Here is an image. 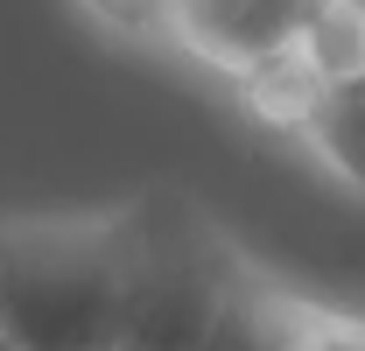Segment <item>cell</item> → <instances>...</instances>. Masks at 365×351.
Segmentation results:
<instances>
[{"label": "cell", "instance_id": "obj_8", "mask_svg": "<svg viewBox=\"0 0 365 351\" xmlns=\"http://www.w3.org/2000/svg\"><path fill=\"white\" fill-rule=\"evenodd\" d=\"M91 21H106L113 36H169L176 0H85Z\"/></svg>", "mask_w": 365, "mask_h": 351}, {"label": "cell", "instance_id": "obj_7", "mask_svg": "<svg viewBox=\"0 0 365 351\" xmlns=\"http://www.w3.org/2000/svg\"><path fill=\"white\" fill-rule=\"evenodd\" d=\"M309 56L330 85H351L365 78V0H330L309 29Z\"/></svg>", "mask_w": 365, "mask_h": 351}, {"label": "cell", "instance_id": "obj_1", "mask_svg": "<svg viewBox=\"0 0 365 351\" xmlns=\"http://www.w3.org/2000/svg\"><path fill=\"white\" fill-rule=\"evenodd\" d=\"M134 218L127 211H14L0 246L7 351H120Z\"/></svg>", "mask_w": 365, "mask_h": 351}, {"label": "cell", "instance_id": "obj_5", "mask_svg": "<svg viewBox=\"0 0 365 351\" xmlns=\"http://www.w3.org/2000/svg\"><path fill=\"white\" fill-rule=\"evenodd\" d=\"M239 98H246V113L253 120H267V127H288V133H309V120L323 113V98H330V78L317 71V56L309 43L281 49L267 63H253L246 78H232Z\"/></svg>", "mask_w": 365, "mask_h": 351}, {"label": "cell", "instance_id": "obj_4", "mask_svg": "<svg viewBox=\"0 0 365 351\" xmlns=\"http://www.w3.org/2000/svg\"><path fill=\"white\" fill-rule=\"evenodd\" d=\"M344 316H351V309L309 302V295H295V288H281V281L246 274V281L232 288V302H225V316H218V330H211L204 351H323L344 330Z\"/></svg>", "mask_w": 365, "mask_h": 351}, {"label": "cell", "instance_id": "obj_2", "mask_svg": "<svg viewBox=\"0 0 365 351\" xmlns=\"http://www.w3.org/2000/svg\"><path fill=\"white\" fill-rule=\"evenodd\" d=\"M127 218H134V274L120 351H204L232 288L253 267L182 190H148L127 204Z\"/></svg>", "mask_w": 365, "mask_h": 351}, {"label": "cell", "instance_id": "obj_3", "mask_svg": "<svg viewBox=\"0 0 365 351\" xmlns=\"http://www.w3.org/2000/svg\"><path fill=\"white\" fill-rule=\"evenodd\" d=\"M323 7L330 0H176L169 43L190 49L211 71H225V78H246L253 63L309 43Z\"/></svg>", "mask_w": 365, "mask_h": 351}, {"label": "cell", "instance_id": "obj_6", "mask_svg": "<svg viewBox=\"0 0 365 351\" xmlns=\"http://www.w3.org/2000/svg\"><path fill=\"white\" fill-rule=\"evenodd\" d=\"M302 141H309V155H317L344 190H359V197H365V78L330 85V98H323V113L309 120Z\"/></svg>", "mask_w": 365, "mask_h": 351}]
</instances>
